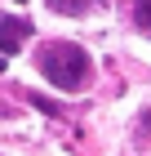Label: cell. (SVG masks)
I'll use <instances>...</instances> for the list:
<instances>
[{"mask_svg":"<svg viewBox=\"0 0 151 156\" xmlns=\"http://www.w3.org/2000/svg\"><path fill=\"white\" fill-rule=\"evenodd\" d=\"M36 62H40V76H45L53 89H62V94L84 89V85H89V72H93L89 54H84L80 45H71V40H49Z\"/></svg>","mask_w":151,"mask_h":156,"instance_id":"obj_1","label":"cell"},{"mask_svg":"<svg viewBox=\"0 0 151 156\" xmlns=\"http://www.w3.org/2000/svg\"><path fill=\"white\" fill-rule=\"evenodd\" d=\"M27 36H31L27 18H0V54H18Z\"/></svg>","mask_w":151,"mask_h":156,"instance_id":"obj_2","label":"cell"},{"mask_svg":"<svg viewBox=\"0 0 151 156\" xmlns=\"http://www.w3.org/2000/svg\"><path fill=\"white\" fill-rule=\"evenodd\" d=\"M93 0H49V9L53 13H67V18H76V13H84Z\"/></svg>","mask_w":151,"mask_h":156,"instance_id":"obj_3","label":"cell"},{"mask_svg":"<svg viewBox=\"0 0 151 156\" xmlns=\"http://www.w3.org/2000/svg\"><path fill=\"white\" fill-rule=\"evenodd\" d=\"M133 18L138 27H151V0H133Z\"/></svg>","mask_w":151,"mask_h":156,"instance_id":"obj_4","label":"cell"}]
</instances>
